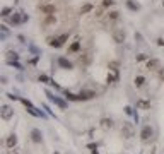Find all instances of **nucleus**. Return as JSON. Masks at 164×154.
<instances>
[{
    "mask_svg": "<svg viewBox=\"0 0 164 154\" xmlns=\"http://www.w3.org/2000/svg\"><path fill=\"white\" fill-rule=\"evenodd\" d=\"M122 134H123V137H127V139L133 137V134H135L133 125H132V123H123V125H122Z\"/></svg>",
    "mask_w": 164,
    "mask_h": 154,
    "instance_id": "1",
    "label": "nucleus"
},
{
    "mask_svg": "<svg viewBox=\"0 0 164 154\" xmlns=\"http://www.w3.org/2000/svg\"><path fill=\"white\" fill-rule=\"evenodd\" d=\"M113 38H115V41H116V43H123V41H125V38H127V33H125V29L118 27V29L113 33Z\"/></svg>",
    "mask_w": 164,
    "mask_h": 154,
    "instance_id": "2",
    "label": "nucleus"
},
{
    "mask_svg": "<svg viewBox=\"0 0 164 154\" xmlns=\"http://www.w3.org/2000/svg\"><path fill=\"white\" fill-rule=\"evenodd\" d=\"M39 10H41V12H44L46 15H53V14L56 12L55 5H50V3H41V5H39Z\"/></svg>",
    "mask_w": 164,
    "mask_h": 154,
    "instance_id": "3",
    "label": "nucleus"
},
{
    "mask_svg": "<svg viewBox=\"0 0 164 154\" xmlns=\"http://www.w3.org/2000/svg\"><path fill=\"white\" fill-rule=\"evenodd\" d=\"M140 137H142V141H144V142H147V141L152 137V129H151V127H144V129H142Z\"/></svg>",
    "mask_w": 164,
    "mask_h": 154,
    "instance_id": "4",
    "label": "nucleus"
},
{
    "mask_svg": "<svg viewBox=\"0 0 164 154\" xmlns=\"http://www.w3.org/2000/svg\"><path fill=\"white\" fill-rule=\"evenodd\" d=\"M94 96H96L94 91H84V93L79 94V99H80V101H86V99H91V98H94Z\"/></svg>",
    "mask_w": 164,
    "mask_h": 154,
    "instance_id": "5",
    "label": "nucleus"
},
{
    "mask_svg": "<svg viewBox=\"0 0 164 154\" xmlns=\"http://www.w3.org/2000/svg\"><path fill=\"white\" fill-rule=\"evenodd\" d=\"M58 63H60V67H63V69H72L74 65H72V62H68L67 58H63V57H60L58 58Z\"/></svg>",
    "mask_w": 164,
    "mask_h": 154,
    "instance_id": "6",
    "label": "nucleus"
},
{
    "mask_svg": "<svg viewBox=\"0 0 164 154\" xmlns=\"http://www.w3.org/2000/svg\"><path fill=\"white\" fill-rule=\"evenodd\" d=\"M101 127H103L104 130H110V129L113 127V120H111V118H103V120H101Z\"/></svg>",
    "mask_w": 164,
    "mask_h": 154,
    "instance_id": "7",
    "label": "nucleus"
},
{
    "mask_svg": "<svg viewBox=\"0 0 164 154\" xmlns=\"http://www.w3.org/2000/svg\"><path fill=\"white\" fill-rule=\"evenodd\" d=\"M10 117H12V110H10L9 106H3V108H2V118H3V120H9Z\"/></svg>",
    "mask_w": 164,
    "mask_h": 154,
    "instance_id": "8",
    "label": "nucleus"
},
{
    "mask_svg": "<svg viewBox=\"0 0 164 154\" xmlns=\"http://www.w3.org/2000/svg\"><path fill=\"white\" fill-rule=\"evenodd\" d=\"M157 65H159V60H156V58H152V60H147V63H145V67H147L149 70H154Z\"/></svg>",
    "mask_w": 164,
    "mask_h": 154,
    "instance_id": "9",
    "label": "nucleus"
},
{
    "mask_svg": "<svg viewBox=\"0 0 164 154\" xmlns=\"http://www.w3.org/2000/svg\"><path fill=\"white\" fill-rule=\"evenodd\" d=\"M21 21H24V15H21V14H14V15L10 17V22H12V24H19Z\"/></svg>",
    "mask_w": 164,
    "mask_h": 154,
    "instance_id": "10",
    "label": "nucleus"
},
{
    "mask_svg": "<svg viewBox=\"0 0 164 154\" xmlns=\"http://www.w3.org/2000/svg\"><path fill=\"white\" fill-rule=\"evenodd\" d=\"M31 137H33V141L34 142H41V134H39V130H31Z\"/></svg>",
    "mask_w": 164,
    "mask_h": 154,
    "instance_id": "11",
    "label": "nucleus"
},
{
    "mask_svg": "<svg viewBox=\"0 0 164 154\" xmlns=\"http://www.w3.org/2000/svg\"><path fill=\"white\" fill-rule=\"evenodd\" d=\"M79 50H80V41L72 43V46L68 48V51H70V53H75V51H79Z\"/></svg>",
    "mask_w": 164,
    "mask_h": 154,
    "instance_id": "12",
    "label": "nucleus"
},
{
    "mask_svg": "<svg viewBox=\"0 0 164 154\" xmlns=\"http://www.w3.org/2000/svg\"><path fill=\"white\" fill-rule=\"evenodd\" d=\"M92 9H94V5H92V3H86V5L80 9V14H87V12H91Z\"/></svg>",
    "mask_w": 164,
    "mask_h": 154,
    "instance_id": "13",
    "label": "nucleus"
},
{
    "mask_svg": "<svg viewBox=\"0 0 164 154\" xmlns=\"http://www.w3.org/2000/svg\"><path fill=\"white\" fill-rule=\"evenodd\" d=\"M137 106H139V108H144V110H149V108H151V103L140 99V101H137Z\"/></svg>",
    "mask_w": 164,
    "mask_h": 154,
    "instance_id": "14",
    "label": "nucleus"
},
{
    "mask_svg": "<svg viewBox=\"0 0 164 154\" xmlns=\"http://www.w3.org/2000/svg\"><path fill=\"white\" fill-rule=\"evenodd\" d=\"M108 17H110L111 21H116V19L120 17V12H116V10H111V12H108Z\"/></svg>",
    "mask_w": 164,
    "mask_h": 154,
    "instance_id": "15",
    "label": "nucleus"
},
{
    "mask_svg": "<svg viewBox=\"0 0 164 154\" xmlns=\"http://www.w3.org/2000/svg\"><path fill=\"white\" fill-rule=\"evenodd\" d=\"M15 142H17L15 135H10V137L7 139V146H9V147H14V146H15Z\"/></svg>",
    "mask_w": 164,
    "mask_h": 154,
    "instance_id": "16",
    "label": "nucleus"
},
{
    "mask_svg": "<svg viewBox=\"0 0 164 154\" xmlns=\"http://www.w3.org/2000/svg\"><path fill=\"white\" fill-rule=\"evenodd\" d=\"M127 5H128V9H132V10H139V3H133L132 0H127Z\"/></svg>",
    "mask_w": 164,
    "mask_h": 154,
    "instance_id": "17",
    "label": "nucleus"
},
{
    "mask_svg": "<svg viewBox=\"0 0 164 154\" xmlns=\"http://www.w3.org/2000/svg\"><path fill=\"white\" fill-rule=\"evenodd\" d=\"M144 82H145V79H144L142 75H139V77H135V86H137V87H140V86H142Z\"/></svg>",
    "mask_w": 164,
    "mask_h": 154,
    "instance_id": "18",
    "label": "nucleus"
},
{
    "mask_svg": "<svg viewBox=\"0 0 164 154\" xmlns=\"http://www.w3.org/2000/svg\"><path fill=\"white\" fill-rule=\"evenodd\" d=\"M53 22H55V17H53V15H48V17H46V21H44L43 24H44V26H48V24H53Z\"/></svg>",
    "mask_w": 164,
    "mask_h": 154,
    "instance_id": "19",
    "label": "nucleus"
},
{
    "mask_svg": "<svg viewBox=\"0 0 164 154\" xmlns=\"http://www.w3.org/2000/svg\"><path fill=\"white\" fill-rule=\"evenodd\" d=\"M10 12H12V9H10V7H5V9L2 10V15H3V17H7V15H9Z\"/></svg>",
    "mask_w": 164,
    "mask_h": 154,
    "instance_id": "20",
    "label": "nucleus"
},
{
    "mask_svg": "<svg viewBox=\"0 0 164 154\" xmlns=\"http://www.w3.org/2000/svg\"><path fill=\"white\" fill-rule=\"evenodd\" d=\"M137 60H139V62H142V60H147V55H145V53H140V55L137 57Z\"/></svg>",
    "mask_w": 164,
    "mask_h": 154,
    "instance_id": "21",
    "label": "nucleus"
},
{
    "mask_svg": "<svg viewBox=\"0 0 164 154\" xmlns=\"http://www.w3.org/2000/svg\"><path fill=\"white\" fill-rule=\"evenodd\" d=\"M113 5V0H103V7H110Z\"/></svg>",
    "mask_w": 164,
    "mask_h": 154,
    "instance_id": "22",
    "label": "nucleus"
},
{
    "mask_svg": "<svg viewBox=\"0 0 164 154\" xmlns=\"http://www.w3.org/2000/svg\"><path fill=\"white\" fill-rule=\"evenodd\" d=\"M39 81H43V82H48V77H46V75H39Z\"/></svg>",
    "mask_w": 164,
    "mask_h": 154,
    "instance_id": "23",
    "label": "nucleus"
},
{
    "mask_svg": "<svg viewBox=\"0 0 164 154\" xmlns=\"http://www.w3.org/2000/svg\"><path fill=\"white\" fill-rule=\"evenodd\" d=\"M157 45H159V46H164V39H163V38H159V39H157Z\"/></svg>",
    "mask_w": 164,
    "mask_h": 154,
    "instance_id": "24",
    "label": "nucleus"
},
{
    "mask_svg": "<svg viewBox=\"0 0 164 154\" xmlns=\"http://www.w3.org/2000/svg\"><path fill=\"white\" fill-rule=\"evenodd\" d=\"M159 77H161V79H164V69H163V70H159Z\"/></svg>",
    "mask_w": 164,
    "mask_h": 154,
    "instance_id": "25",
    "label": "nucleus"
},
{
    "mask_svg": "<svg viewBox=\"0 0 164 154\" xmlns=\"http://www.w3.org/2000/svg\"><path fill=\"white\" fill-rule=\"evenodd\" d=\"M163 7H164V2H163Z\"/></svg>",
    "mask_w": 164,
    "mask_h": 154,
    "instance_id": "26",
    "label": "nucleus"
},
{
    "mask_svg": "<svg viewBox=\"0 0 164 154\" xmlns=\"http://www.w3.org/2000/svg\"><path fill=\"white\" fill-rule=\"evenodd\" d=\"M7 154H12V153H7Z\"/></svg>",
    "mask_w": 164,
    "mask_h": 154,
    "instance_id": "27",
    "label": "nucleus"
}]
</instances>
